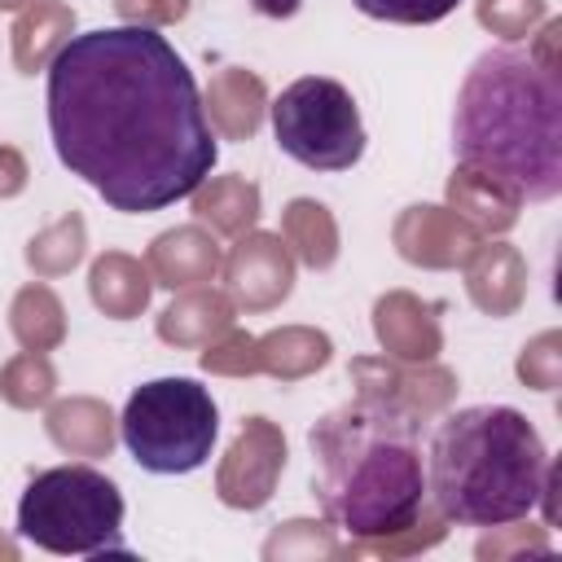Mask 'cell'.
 Returning <instances> with one entry per match:
<instances>
[{
  "label": "cell",
  "mask_w": 562,
  "mask_h": 562,
  "mask_svg": "<svg viewBox=\"0 0 562 562\" xmlns=\"http://www.w3.org/2000/svg\"><path fill=\"white\" fill-rule=\"evenodd\" d=\"M48 132L61 167L123 215L189 198L220 154L184 57L127 22L70 35L48 61Z\"/></svg>",
  "instance_id": "cell-1"
},
{
  "label": "cell",
  "mask_w": 562,
  "mask_h": 562,
  "mask_svg": "<svg viewBox=\"0 0 562 562\" xmlns=\"http://www.w3.org/2000/svg\"><path fill=\"white\" fill-rule=\"evenodd\" d=\"M307 443L316 457L312 492L325 518L351 540L395 536L430 509L422 417L408 408L378 395H356L351 404L325 413Z\"/></svg>",
  "instance_id": "cell-2"
},
{
  "label": "cell",
  "mask_w": 562,
  "mask_h": 562,
  "mask_svg": "<svg viewBox=\"0 0 562 562\" xmlns=\"http://www.w3.org/2000/svg\"><path fill=\"white\" fill-rule=\"evenodd\" d=\"M452 154L505 180L522 202L562 193V75L531 48H487L461 79Z\"/></svg>",
  "instance_id": "cell-3"
},
{
  "label": "cell",
  "mask_w": 562,
  "mask_h": 562,
  "mask_svg": "<svg viewBox=\"0 0 562 562\" xmlns=\"http://www.w3.org/2000/svg\"><path fill=\"white\" fill-rule=\"evenodd\" d=\"M544 470V439L518 408L474 404L439 422L426 457V496L457 527H501L531 514Z\"/></svg>",
  "instance_id": "cell-4"
},
{
  "label": "cell",
  "mask_w": 562,
  "mask_h": 562,
  "mask_svg": "<svg viewBox=\"0 0 562 562\" xmlns=\"http://www.w3.org/2000/svg\"><path fill=\"white\" fill-rule=\"evenodd\" d=\"M18 531L48 553H105L119 549L123 492L92 465L40 470L18 501Z\"/></svg>",
  "instance_id": "cell-5"
},
{
  "label": "cell",
  "mask_w": 562,
  "mask_h": 562,
  "mask_svg": "<svg viewBox=\"0 0 562 562\" xmlns=\"http://www.w3.org/2000/svg\"><path fill=\"white\" fill-rule=\"evenodd\" d=\"M119 435L132 452V461L149 474H189L206 465L215 435H220V408L206 386L193 378H154L136 386L123 404Z\"/></svg>",
  "instance_id": "cell-6"
},
{
  "label": "cell",
  "mask_w": 562,
  "mask_h": 562,
  "mask_svg": "<svg viewBox=\"0 0 562 562\" xmlns=\"http://www.w3.org/2000/svg\"><path fill=\"white\" fill-rule=\"evenodd\" d=\"M281 154L312 171H347L364 154V123L356 97L329 75H303L268 105Z\"/></svg>",
  "instance_id": "cell-7"
},
{
  "label": "cell",
  "mask_w": 562,
  "mask_h": 562,
  "mask_svg": "<svg viewBox=\"0 0 562 562\" xmlns=\"http://www.w3.org/2000/svg\"><path fill=\"white\" fill-rule=\"evenodd\" d=\"M285 470V435L268 417H246L215 470V496L228 509H263Z\"/></svg>",
  "instance_id": "cell-8"
},
{
  "label": "cell",
  "mask_w": 562,
  "mask_h": 562,
  "mask_svg": "<svg viewBox=\"0 0 562 562\" xmlns=\"http://www.w3.org/2000/svg\"><path fill=\"white\" fill-rule=\"evenodd\" d=\"M224 272V294L241 312H272L290 299L294 290V255L281 241V233H241L237 246L220 263Z\"/></svg>",
  "instance_id": "cell-9"
},
{
  "label": "cell",
  "mask_w": 562,
  "mask_h": 562,
  "mask_svg": "<svg viewBox=\"0 0 562 562\" xmlns=\"http://www.w3.org/2000/svg\"><path fill=\"white\" fill-rule=\"evenodd\" d=\"M356 395H378L391 400L400 408H408L413 417H435L452 404L457 395V373L426 360V364H400L391 356H356L347 369Z\"/></svg>",
  "instance_id": "cell-10"
},
{
  "label": "cell",
  "mask_w": 562,
  "mask_h": 562,
  "mask_svg": "<svg viewBox=\"0 0 562 562\" xmlns=\"http://www.w3.org/2000/svg\"><path fill=\"white\" fill-rule=\"evenodd\" d=\"M391 241L400 250V259H408L413 268H465V259L479 250L483 233L470 228L452 206H435V202H417L404 206L395 215Z\"/></svg>",
  "instance_id": "cell-11"
},
{
  "label": "cell",
  "mask_w": 562,
  "mask_h": 562,
  "mask_svg": "<svg viewBox=\"0 0 562 562\" xmlns=\"http://www.w3.org/2000/svg\"><path fill=\"white\" fill-rule=\"evenodd\" d=\"M439 307L417 299L413 290H386L373 303V334L382 351L400 364H426L443 351V329H439Z\"/></svg>",
  "instance_id": "cell-12"
},
{
  "label": "cell",
  "mask_w": 562,
  "mask_h": 562,
  "mask_svg": "<svg viewBox=\"0 0 562 562\" xmlns=\"http://www.w3.org/2000/svg\"><path fill=\"white\" fill-rule=\"evenodd\" d=\"M224 255L215 246V237L202 228V224H180V228H167L149 241V255H145V268L154 277V285L162 290H189V285H211L215 272H220Z\"/></svg>",
  "instance_id": "cell-13"
},
{
  "label": "cell",
  "mask_w": 562,
  "mask_h": 562,
  "mask_svg": "<svg viewBox=\"0 0 562 562\" xmlns=\"http://www.w3.org/2000/svg\"><path fill=\"white\" fill-rule=\"evenodd\" d=\"M465 294L483 316H514L527 299V259L509 241H479L465 259Z\"/></svg>",
  "instance_id": "cell-14"
},
{
  "label": "cell",
  "mask_w": 562,
  "mask_h": 562,
  "mask_svg": "<svg viewBox=\"0 0 562 562\" xmlns=\"http://www.w3.org/2000/svg\"><path fill=\"white\" fill-rule=\"evenodd\" d=\"M202 110H206V123L224 140H250L259 132V123H263L268 88H263V79L255 70L228 66V70L211 75L206 97H202Z\"/></svg>",
  "instance_id": "cell-15"
},
{
  "label": "cell",
  "mask_w": 562,
  "mask_h": 562,
  "mask_svg": "<svg viewBox=\"0 0 562 562\" xmlns=\"http://www.w3.org/2000/svg\"><path fill=\"white\" fill-rule=\"evenodd\" d=\"M448 206L470 224V228H479V233H509L514 224H518V211H522V198L505 184V180H496V176H487V171H479V167H457L452 176H448Z\"/></svg>",
  "instance_id": "cell-16"
},
{
  "label": "cell",
  "mask_w": 562,
  "mask_h": 562,
  "mask_svg": "<svg viewBox=\"0 0 562 562\" xmlns=\"http://www.w3.org/2000/svg\"><path fill=\"white\" fill-rule=\"evenodd\" d=\"M88 294H92V307L105 312L110 321H136L149 307L154 277H149V268L136 255L105 250L88 268Z\"/></svg>",
  "instance_id": "cell-17"
},
{
  "label": "cell",
  "mask_w": 562,
  "mask_h": 562,
  "mask_svg": "<svg viewBox=\"0 0 562 562\" xmlns=\"http://www.w3.org/2000/svg\"><path fill=\"white\" fill-rule=\"evenodd\" d=\"M233 299L211 285H189L180 290L162 312H158V338L167 347H206L233 325Z\"/></svg>",
  "instance_id": "cell-18"
},
{
  "label": "cell",
  "mask_w": 562,
  "mask_h": 562,
  "mask_svg": "<svg viewBox=\"0 0 562 562\" xmlns=\"http://www.w3.org/2000/svg\"><path fill=\"white\" fill-rule=\"evenodd\" d=\"M48 439L70 457H110L114 448V413L97 395H70L48 404Z\"/></svg>",
  "instance_id": "cell-19"
},
{
  "label": "cell",
  "mask_w": 562,
  "mask_h": 562,
  "mask_svg": "<svg viewBox=\"0 0 562 562\" xmlns=\"http://www.w3.org/2000/svg\"><path fill=\"white\" fill-rule=\"evenodd\" d=\"M13 66L22 75L48 70V61L66 48V40L75 35V9L61 0H35L18 13L13 22Z\"/></svg>",
  "instance_id": "cell-20"
},
{
  "label": "cell",
  "mask_w": 562,
  "mask_h": 562,
  "mask_svg": "<svg viewBox=\"0 0 562 562\" xmlns=\"http://www.w3.org/2000/svg\"><path fill=\"white\" fill-rule=\"evenodd\" d=\"M255 351H259V373L281 378V382H299V378H312L316 369L329 364L334 342L325 329L281 325V329H268L263 338H255Z\"/></svg>",
  "instance_id": "cell-21"
},
{
  "label": "cell",
  "mask_w": 562,
  "mask_h": 562,
  "mask_svg": "<svg viewBox=\"0 0 562 562\" xmlns=\"http://www.w3.org/2000/svg\"><path fill=\"white\" fill-rule=\"evenodd\" d=\"M189 206H193L198 224H211V233L241 237L259 220V184L246 176H206L189 193Z\"/></svg>",
  "instance_id": "cell-22"
},
{
  "label": "cell",
  "mask_w": 562,
  "mask_h": 562,
  "mask_svg": "<svg viewBox=\"0 0 562 562\" xmlns=\"http://www.w3.org/2000/svg\"><path fill=\"white\" fill-rule=\"evenodd\" d=\"M281 241L290 246L294 263H307L312 272H325L338 259V220L325 202L294 198L281 211Z\"/></svg>",
  "instance_id": "cell-23"
},
{
  "label": "cell",
  "mask_w": 562,
  "mask_h": 562,
  "mask_svg": "<svg viewBox=\"0 0 562 562\" xmlns=\"http://www.w3.org/2000/svg\"><path fill=\"white\" fill-rule=\"evenodd\" d=\"M9 329L22 351H53L66 338V307L44 281H31L9 303Z\"/></svg>",
  "instance_id": "cell-24"
},
{
  "label": "cell",
  "mask_w": 562,
  "mask_h": 562,
  "mask_svg": "<svg viewBox=\"0 0 562 562\" xmlns=\"http://www.w3.org/2000/svg\"><path fill=\"white\" fill-rule=\"evenodd\" d=\"M83 250H88V224L79 211H66L57 224H48L26 241V263L35 277H61L83 259Z\"/></svg>",
  "instance_id": "cell-25"
},
{
  "label": "cell",
  "mask_w": 562,
  "mask_h": 562,
  "mask_svg": "<svg viewBox=\"0 0 562 562\" xmlns=\"http://www.w3.org/2000/svg\"><path fill=\"white\" fill-rule=\"evenodd\" d=\"M57 395V369L44 351H18L0 369V400L13 408H44Z\"/></svg>",
  "instance_id": "cell-26"
},
{
  "label": "cell",
  "mask_w": 562,
  "mask_h": 562,
  "mask_svg": "<svg viewBox=\"0 0 562 562\" xmlns=\"http://www.w3.org/2000/svg\"><path fill=\"white\" fill-rule=\"evenodd\" d=\"M338 540L329 522L316 518H290L281 522L268 540H263V558L268 562H303V558H338Z\"/></svg>",
  "instance_id": "cell-27"
},
{
  "label": "cell",
  "mask_w": 562,
  "mask_h": 562,
  "mask_svg": "<svg viewBox=\"0 0 562 562\" xmlns=\"http://www.w3.org/2000/svg\"><path fill=\"white\" fill-rule=\"evenodd\" d=\"M448 536V518L430 505L413 527L395 531V536H378V540H351L347 549H338V558H360V553H373V558H408V553H422L430 544H439Z\"/></svg>",
  "instance_id": "cell-28"
},
{
  "label": "cell",
  "mask_w": 562,
  "mask_h": 562,
  "mask_svg": "<svg viewBox=\"0 0 562 562\" xmlns=\"http://www.w3.org/2000/svg\"><path fill=\"white\" fill-rule=\"evenodd\" d=\"M474 18L501 40H527L549 18V0H479Z\"/></svg>",
  "instance_id": "cell-29"
},
{
  "label": "cell",
  "mask_w": 562,
  "mask_h": 562,
  "mask_svg": "<svg viewBox=\"0 0 562 562\" xmlns=\"http://www.w3.org/2000/svg\"><path fill=\"white\" fill-rule=\"evenodd\" d=\"M206 373H220V378H255L259 373V351H255V334L246 329H224L220 338L206 342V351L198 356Z\"/></svg>",
  "instance_id": "cell-30"
},
{
  "label": "cell",
  "mask_w": 562,
  "mask_h": 562,
  "mask_svg": "<svg viewBox=\"0 0 562 562\" xmlns=\"http://www.w3.org/2000/svg\"><path fill=\"white\" fill-rule=\"evenodd\" d=\"M514 373H518V382L531 386V391H558V382H562V334H558V329L536 334V338L518 351Z\"/></svg>",
  "instance_id": "cell-31"
},
{
  "label": "cell",
  "mask_w": 562,
  "mask_h": 562,
  "mask_svg": "<svg viewBox=\"0 0 562 562\" xmlns=\"http://www.w3.org/2000/svg\"><path fill=\"white\" fill-rule=\"evenodd\" d=\"M461 0H356V9L364 18H378V22H404V26H426V22H439L457 9Z\"/></svg>",
  "instance_id": "cell-32"
},
{
  "label": "cell",
  "mask_w": 562,
  "mask_h": 562,
  "mask_svg": "<svg viewBox=\"0 0 562 562\" xmlns=\"http://www.w3.org/2000/svg\"><path fill=\"white\" fill-rule=\"evenodd\" d=\"M549 527H536V522H527V527H509V522H501V527H492V536H483L479 544H474V553L487 562H496V558H509V553H549Z\"/></svg>",
  "instance_id": "cell-33"
},
{
  "label": "cell",
  "mask_w": 562,
  "mask_h": 562,
  "mask_svg": "<svg viewBox=\"0 0 562 562\" xmlns=\"http://www.w3.org/2000/svg\"><path fill=\"white\" fill-rule=\"evenodd\" d=\"M189 4H193V0H114V13H119L127 26H149V31H158V26L180 22V18L189 13Z\"/></svg>",
  "instance_id": "cell-34"
},
{
  "label": "cell",
  "mask_w": 562,
  "mask_h": 562,
  "mask_svg": "<svg viewBox=\"0 0 562 562\" xmlns=\"http://www.w3.org/2000/svg\"><path fill=\"white\" fill-rule=\"evenodd\" d=\"M26 180H31V167H26L22 149L0 145V198H18L26 189Z\"/></svg>",
  "instance_id": "cell-35"
},
{
  "label": "cell",
  "mask_w": 562,
  "mask_h": 562,
  "mask_svg": "<svg viewBox=\"0 0 562 562\" xmlns=\"http://www.w3.org/2000/svg\"><path fill=\"white\" fill-rule=\"evenodd\" d=\"M263 18H290V13H299V4L303 0H250Z\"/></svg>",
  "instance_id": "cell-36"
},
{
  "label": "cell",
  "mask_w": 562,
  "mask_h": 562,
  "mask_svg": "<svg viewBox=\"0 0 562 562\" xmlns=\"http://www.w3.org/2000/svg\"><path fill=\"white\" fill-rule=\"evenodd\" d=\"M0 558H4V562H13V558H18V544H13V540H4V536H0Z\"/></svg>",
  "instance_id": "cell-37"
},
{
  "label": "cell",
  "mask_w": 562,
  "mask_h": 562,
  "mask_svg": "<svg viewBox=\"0 0 562 562\" xmlns=\"http://www.w3.org/2000/svg\"><path fill=\"white\" fill-rule=\"evenodd\" d=\"M26 4H35V0H0V9H26Z\"/></svg>",
  "instance_id": "cell-38"
}]
</instances>
